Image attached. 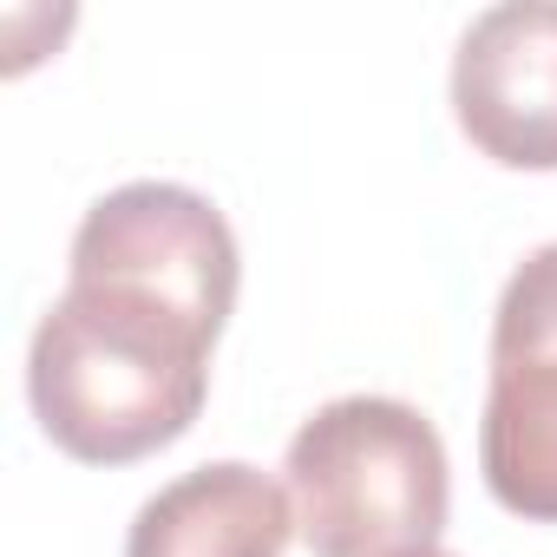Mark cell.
Masks as SVG:
<instances>
[{
	"instance_id": "obj_1",
	"label": "cell",
	"mask_w": 557,
	"mask_h": 557,
	"mask_svg": "<svg viewBox=\"0 0 557 557\" xmlns=\"http://www.w3.org/2000/svg\"><path fill=\"white\" fill-rule=\"evenodd\" d=\"M230 216L164 177L106 190L66 256V289L27 348L40 433L79 466H132L190 433L210 400V348L236 309Z\"/></svg>"
},
{
	"instance_id": "obj_2",
	"label": "cell",
	"mask_w": 557,
	"mask_h": 557,
	"mask_svg": "<svg viewBox=\"0 0 557 557\" xmlns=\"http://www.w3.org/2000/svg\"><path fill=\"white\" fill-rule=\"evenodd\" d=\"M296 537L315 557H413L433 550L453 505L440 426L387 394L315 407L283 459Z\"/></svg>"
},
{
	"instance_id": "obj_3",
	"label": "cell",
	"mask_w": 557,
	"mask_h": 557,
	"mask_svg": "<svg viewBox=\"0 0 557 557\" xmlns=\"http://www.w3.org/2000/svg\"><path fill=\"white\" fill-rule=\"evenodd\" d=\"M479 472L511 518L557 524V243L511 269L492 309Z\"/></svg>"
},
{
	"instance_id": "obj_4",
	"label": "cell",
	"mask_w": 557,
	"mask_h": 557,
	"mask_svg": "<svg viewBox=\"0 0 557 557\" xmlns=\"http://www.w3.org/2000/svg\"><path fill=\"white\" fill-rule=\"evenodd\" d=\"M453 119L479 158L557 171V0H505L459 34Z\"/></svg>"
},
{
	"instance_id": "obj_5",
	"label": "cell",
	"mask_w": 557,
	"mask_h": 557,
	"mask_svg": "<svg viewBox=\"0 0 557 557\" xmlns=\"http://www.w3.org/2000/svg\"><path fill=\"white\" fill-rule=\"evenodd\" d=\"M289 537H296L289 485H275L262 466L216 459L158 485L138 505L125 557H283Z\"/></svg>"
},
{
	"instance_id": "obj_6",
	"label": "cell",
	"mask_w": 557,
	"mask_h": 557,
	"mask_svg": "<svg viewBox=\"0 0 557 557\" xmlns=\"http://www.w3.org/2000/svg\"><path fill=\"white\" fill-rule=\"evenodd\" d=\"M413 557H453V550H440V544H433V550H413Z\"/></svg>"
}]
</instances>
